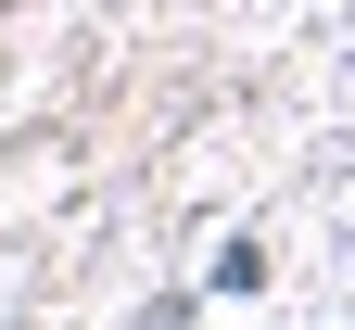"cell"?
<instances>
[{"mask_svg":"<svg viewBox=\"0 0 355 330\" xmlns=\"http://www.w3.org/2000/svg\"><path fill=\"white\" fill-rule=\"evenodd\" d=\"M216 292H266V242H216Z\"/></svg>","mask_w":355,"mask_h":330,"instance_id":"obj_1","label":"cell"}]
</instances>
